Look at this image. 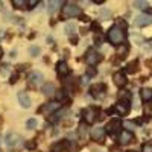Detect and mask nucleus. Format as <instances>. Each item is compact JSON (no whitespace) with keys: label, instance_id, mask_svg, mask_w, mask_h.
<instances>
[{"label":"nucleus","instance_id":"nucleus-19","mask_svg":"<svg viewBox=\"0 0 152 152\" xmlns=\"http://www.w3.org/2000/svg\"><path fill=\"white\" fill-rule=\"evenodd\" d=\"M137 66H138V61H132V62H129V64L126 66V72H128V73H134V72H137Z\"/></svg>","mask_w":152,"mask_h":152},{"label":"nucleus","instance_id":"nucleus-37","mask_svg":"<svg viewBox=\"0 0 152 152\" xmlns=\"http://www.w3.org/2000/svg\"><path fill=\"white\" fill-rule=\"evenodd\" d=\"M2 55H3V52H2V47H0V58H2Z\"/></svg>","mask_w":152,"mask_h":152},{"label":"nucleus","instance_id":"nucleus-16","mask_svg":"<svg viewBox=\"0 0 152 152\" xmlns=\"http://www.w3.org/2000/svg\"><path fill=\"white\" fill-rule=\"evenodd\" d=\"M56 72H58V75H61V76L69 75L70 69H69V66H67V62H66V61H59L58 64H56Z\"/></svg>","mask_w":152,"mask_h":152},{"label":"nucleus","instance_id":"nucleus-36","mask_svg":"<svg viewBox=\"0 0 152 152\" xmlns=\"http://www.w3.org/2000/svg\"><path fill=\"white\" fill-rule=\"evenodd\" d=\"M15 81H17V75H12V76H11V82L14 84Z\"/></svg>","mask_w":152,"mask_h":152},{"label":"nucleus","instance_id":"nucleus-35","mask_svg":"<svg viewBox=\"0 0 152 152\" xmlns=\"http://www.w3.org/2000/svg\"><path fill=\"white\" fill-rule=\"evenodd\" d=\"M37 5H38L37 0H31V2H28V6H31V8H34V6H37Z\"/></svg>","mask_w":152,"mask_h":152},{"label":"nucleus","instance_id":"nucleus-21","mask_svg":"<svg viewBox=\"0 0 152 152\" xmlns=\"http://www.w3.org/2000/svg\"><path fill=\"white\" fill-rule=\"evenodd\" d=\"M75 31H76V24L75 23H67L66 24V32L70 35V34H75Z\"/></svg>","mask_w":152,"mask_h":152},{"label":"nucleus","instance_id":"nucleus-2","mask_svg":"<svg viewBox=\"0 0 152 152\" xmlns=\"http://www.w3.org/2000/svg\"><path fill=\"white\" fill-rule=\"evenodd\" d=\"M81 15V8L75 3H67L62 8V17L64 18H73V17H79Z\"/></svg>","mask_w":152,"mask_h":152},{"label":"nucleus","instance_id":"nucleus-7","mask_svg":"<svg viewBox=\"0 0 152 152\" xmlns=\"http://www.w3.org/2000/svg\"><path fill=\"white\" fill-rule=\"evenodd\" d=\"M91 138L94 142H104V138H105V128H100V126L93 128L91 129Z\"/></svg>","mask_w":152,"mask_h":152},{"label":"nucleus","instance_id":"nucleus-10","mask_svg":"<svg viewBox=\"0 0 152 152\" xmlns=\"http://www.w3.org/2000/svg\"><path fill=\"white\" fill-rule=\"evenodd\" d=\"M116 110H117L119 114H122V116L128 114V111H129V100H128V99H122V100H119L117 105H116Z\"/></svg>","mask_w":152,"mask_h":152},{"label":"nucleus","instance_id":"nucleus-14","mask_svg":"<svg viewBox=\"0 0 152 152\" xmlns=\"http://www.w3.org/2000/svg\"><path fill=\"white\" fill-rule=\"evenodd\" d=\"M132 140H134V135H132L131 131H122V132H120L119 142H120L122 145H128V143H131Z\"/></svg>","mask_w":152,"mask_h":152},{"label":"nucleus","instance_id":"nucleus-5","mask_svg":"<svg viewBox=\"0 0 152 152\" xmlns=\"http://www.w3.org/2000/svg\"><path fill=\"white\" fill-rule=\"evenodd\" d=\"M135 24L140 28H145V26H149L152 24V15H146V14H140L135 17Z\"/></svg>","mask_w":152,"mask_h":152},{"label":"nucleus","instance_id":"nucleus-23","mask_svg":"<svg viewBox=\"0 0 152 152\" xmlns=\"http://www.w3.org/2000/svg\"><path fill=\"white\" fill-rule=\"evenodd\" d=\"M29 53H31L32 56H37V55H40V53H41V49L38 47V46H32V47L29 49Z\"/></svg>","mask_w":152,"mask_h":152},{"label":"nucleus","instance_id":"nucleus-25","mask_svg":"<svg viewBox=\"0 0 152 152\" xmlns=\"http://www.w3.org/2000/svg\"><path fill=\"white\" fill-rule=\"evenodd\" d=\"M142 152H152V143H145L142 148Z\"/></svg>","mask_w":152,"mask_h":152},{"label":"nucleus","instance_id":"nucleus-20","mask_svg":"<svg viewBox=\"0 0 152 152\" xmlns=\"http://www.w3.org/2000/svg\"><path fill=\"white\" fill-rule=\"evenodd\" d=\"M28 3L24 2V0H14V2H12V6L14 8H17V9H21V8H24Z\"/></svg>","mask_w":152,"mask_h":152},{"label":"nucleus","instance_id":"nucleus-27","mask_svg":"<svg viewBox=\"0 0 152 152\" xmlns=\"http://www.w3.org/2000/svg\"><path fill=\"white\" fill-rule=\"evenodd\" d=\"M126 52H128V47H126V46H122V47L119 49V55H120L122 58H125V55H126Z\"/></svg>","mask_w":152,"mask_h":152},{"label":"nucleus","instance_id":"nucleus-1","mask_svg":"<svg viewBox=\"0 0 152 152\" xmlns=\"http://www.w3.org/2000/svg\"><path fill=\"white\" fill-rule=\"evenodd\" d=\"M107 37H108V41L113 43V44H116V46H119V44H122L125 41V32H123V29H120L117 26H113L108 31Z\"/></svg>","mask_w":152,"mask_h":152},{"label":"nucleus","instance_id":"nucleus-9","mask_svg":"<svg viewBox=\"0 0 152 152\" xmlns=\"http://www.w3.org/2000/svg\"><path fill=\"white\" fill-rule=\"evenodd\" d=\"M20 142H21V137H20V134H17V132H9V134L6 135V145L11 146V148L17 146Z\"/></svg>","mask_w":152,"mask_h":152},{"label":"nucleus","instance_id":"nucleus-6","mask_svg":"<svg viewBox=\"0 0 152 152\" xmlns=\"http://www.w3.org/2000/svg\"><path fill=\"white\" fill-rule=\"evenodd\" d=\"M82 117L85 120V123H93L94 119H96V110L91 108V107H88L82 111Z\"/></svg>","mask_w":152,"mask_h":152},{"label":"nucleus","instance_id":"nucleus-31","mask_svg":"<svg viewBox=\"0 0 152 152\" xmlns=\"http://www.w3.org/2000/svg\"><path fill=\"white\" fill-rule=\"evenodd\" d=\"M85 129H87L85 125L81 123V126H79V135H81V137H85Z\"/></svg>","mask_w":152,"mask_h":152},{"label":"nucleus","instance_id":"nucleus-28","mask_svg":"<svg viewBox=\"0 0 152 152\" xmlns=\"http://www.w3.org/2000/svg\"><path fill=\"white\" fill-rule=\"evenodd\" d=\"M62 148H64V143H59V145H53L52 151H53V152H61V151H62Z\"/></svg>","mask_w":152,"mask_h":152},{"label":"nucleus","instance_id":"nucleus-34","mask_svg":"<svg viewBox=\"0 0 152 152\" xmlns=\"http://www.w3.org/2000/svg\"><path fill=\"white\" fill-rule=\"evenodd\" d=\"M125 126H126V128H129L131 131L135 128V126H134V123H131V122H125Z\"/></svg>","mask_w":152,"mask_h":152},{"label":"nucleus","instance_id":"nucleus-8","mask_svg":"<svg viewBox=\"0 0 152 152\" xmlns=\"http://www.w3.org/2000/svg\"><path fill=\"white\" fill-rule=\"evenodd\" d=\"M107 91V88H105V85L104 84H94L91 88H90V93H91V96L93 97H102V94Z\"/></svg>","mask_w":152,"mask_h":152},{"label":"nucleus","instance_id":"nucleus-32","mask_svg":"<svg viewBox=\"0 0 152 152\" xmlns=\"http://www.w3.org/2000/svg\"><path fill=\"white\" fill-rule=\"evenodd\" d=\"M56 97H58V102H59L61 99L66 97V91H58V93H56Z\"/></svg>","mask_w":152,"mask_h":152},{"label":"nucleus","instance_id":"nucleus-42","mask_svg":"<svg viewBox=\"0 0 152 152\" xmlns=\"http://www.w3.org/2000/svg\"><path fill=\"white\" fill-rule=\"evenodd\" d=\"M0 152H2V151H0Z\"/></svg>","mask_w":152,"mask_h":152},{"label":"nucleus","instance_id":"nucleus-41","mask_svg":"<svg viewBox=\"0 0 152 152\" xmlns=\"http://www.w3.org/2000/svg\"><path fill=\"white\" fill-rule=\"evenodd\" d=\"M0 5H2V3H0Z\"/></svg>","mask_w":152,"mask_h":152},{"label":"nucleus","instance_id":"nucleus-29","mask_svg":"<svg viewBox=\"0 0 152 152\" xmlns=\"http://www.w3.org/2000/svg\"><path fill=\"white\" fill-rule=\"evenodd\" d=\"M97 73V70L96 69H93V67H88V70H87V76H94Z\"/></svg>","mask_w":152,"mask_h":152},{"label":"nucleus","instance_id":"nucleus-38","mask_svg":"<svg viewBox=\"0 0 152 152\" xmlns=\"http://www.w3.org/2000/svg\"><path fill=\"white\" fill-rule=\"evenodd\" d=\"M149 44H151V47H152V40H151V41H149Z\"/></svg>","mask_w":152,"mask_h":152},{"label":"nucleus","instance_id":"nucleus-18","mask_svg":"<svg viewBox=\"0 0 152 152\" xmlns=\"http://www.w3.org/2000/svg\"><path fill=\"white\" fill-rule=\"evenodd\" d=\"M43 93H44L46 96H52L53 93H56V91H55V85L50 84V82H47V84L43 87Z\"/></svg>","mask_w":152,"mask_h":152},{"label":"nucleus","instance_id":"nucleus-3","mask_svg":"<svg viewBox=\"0 0 152 152\" xmlns=\"http://www.w3.org/2000/svg\"><path fill=\"white\" fill-rule=\"evenodd\" d=\"M100 61H102V55L97 53L94 49H88V50H87V53H85V62H87L90 67L96 66L97 62H100Z\"/></svg>","mask_w":152,"mask_h":152},{"label":"nucleus","instance_id":"nucleus-26","mask_svg":"<svg viewBox=\"0 0 152 152\" xmlns=\"http://www.w3.org/2000/svg\"><path fill=\"white\" fill-rule=\"evenodd\" d=\"M134 6L140 8V9H145V8H148V2H134Z\"/></svg>","mask_w":152,"mask_h":152},{"label":"nucleus","instance_id":"nucleus-17","mask_svg":"<svg viewBox=\"0 0 152 152\" xmlns=\"http://www.w3.org/2000/svg\"><path fill=\"white\" fill-rule=\"evenodd\" d=\"M140 96H142L143 102H151L152 100V88H142Z\"/></svg>","mask_w":152,"mask_h":152},{"label":"nucleus","instance_id":"nucleus-4","mask_svg":"<svg viewBox=\"0 0 152 152\" xmlns=\"http://www.w3.org/2000/svg\"><path fill=\"white\" fill-rule=\"evenodd\" d=\"M43 81H44V76L40 73V72H34L29 75V78H28V84L29 87L32 88H38V87H41L43 85Z\"/></svg>","mask_w":152,"mask_h":152},{"label":"nucleus","instance_id":"nucleus-13","mask_svg":"<svg viewBox=\"0 0 152 152\" xmlns=\"http://www.w3.org/2000/svg\"><path fill=\"white\" fill-rule=\"evenodd\" d=\"M59 108H61V104L58 102V100H53V102H49L47 105H44V108L41 111L46 113V114H50V113H53V111H58Z\"/></svg>","mask_w":152,"mask_h":152},{"label":"nucleus","instance_id":"nucleus-40","mask_svg":"<svg viewBox=\"0 0 152 152\" xmlns=\"http://www.w3.org/2000/svg\"><path fill=\"white\" fill-rule=\"evenodd\" d=\"M0 140H2V137H0Z\"/></svg>","mask_w":152,"mask_h":152},{"label":"nucleus","instance_id":"nucleus-15","mask_svg":"<svg viewBox=\"0 0 152 152\" xmlns=\"http://www.w3.org/2000/svg\"><path fill=\"white\" fill-rule=\"evenodd\" d=\"M113 81H114V84H116L117 87H125L126 85V78H125V75L120 73V72L113 75Z\"/></svg>","mask_w":152,"mask_h":152},{"label":"nucleus","instance_id":"nucleus-30","mask_svg":"<svg viewBox=\"0 0 152 152\" xmlns=\"http://www.w3.org/2000/svg\"><path fill=\"white\" fill-rule=\"evenodd\" d=\"M26 148H28L29 151H32V149L37 148V143H35V142H28V143H26Z\"/></svg>","mask_w":152,"mask_h":152},{"label":"nucleus","instance_id":"nucleus-12","mask_svg":"<svg viewBox=\"0 0 152 152\" xmlns=\"http://www.w3.org/2000/svg\"><path fill=\"white\" fill-rule=\"evenodd\" d=\"M120 125H122V122L119 120V119H114V120H111L108 125H107V132L108 134H116L117 131H119V128H120Z\"/></svg>","mask_w":152,"mask_h":152},{"label":"nucleus","instance_id":"nucleus-22","mask_svg":"<svg viewBox=\"0 0 152 152\" xmlns=\"http://www.w3.org/2000/svg\"><path fill=\"white\" fill-rule=\"evenodd\" d=\"M37 125H38V120L37 119H29L28 120V123H26V126H28V129H34V128H37Z\"/></svg>","mask_w":152,"mask_h":152},{"label":"nucleus","instance_id":"nucleus-33","mask_svg":"<svg viewBox=\"0 0 152 152\" xmlns=\"http://www.w3.org/2000/svg\"><path fill=\"white\" fill-rule=\"evenodd\" d=\"M100 14H102V17H110L111 12H110L108 9H102V12H100Z\"/></svg>","mask_w":152,"mask_h":152},{"label":"nucleus","instance_id":"nucleus-11","mask_svg":"<svg viewBox=\"0 0 152 152\" xmlns=\"http://www.w3.org/2000/svg\"><path fill=\"white\" fill-rule=\"evenodd\" d=\"M17 97H18V102H20V105L23 108H29L31 107V97L28 96L26 91H18Z\"/></svg>","mask_w":152,"mask_h":152},{"label":"nucleus","instance_id":"nucleus-24","mask_svg":"<svg viewBox=\"0 0 152 152\" xmlns=\"http://www.w3.org/2000/svg\"><path fill=\"white\" fill-rule=\"evenodd\" d=\"M58 5H59L58 2H49V3H47V6H49V8H47V9H49V12H53V11H55V8H56Z\"/></svg>","mask_w":152,"mask_h":152},{"label":"nucleus","instance_id":"nucleus-39","mask_svg":"<svg viewBox=\"0 0 152 152\" xmlns=\"http://www.w3.org/2000/svg\"><path fill=\"white\" fill-rule=\"evenodd\" d=\"M128 152H137V151H128Z\"/></svg>","mask_w":152,"mask_h":152}]
</instances>
